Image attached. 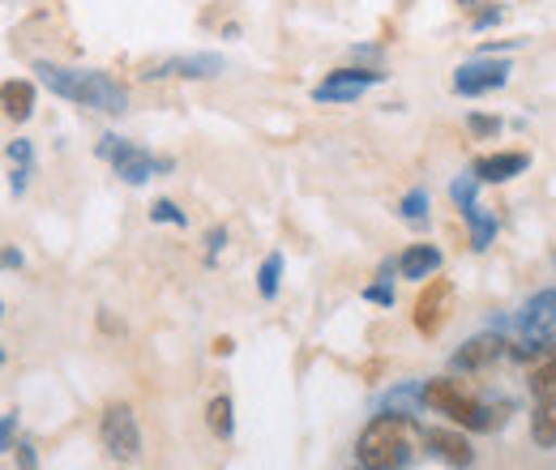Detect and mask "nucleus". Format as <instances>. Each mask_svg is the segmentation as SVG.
I'll use <instances>...</instances> for the list:
<instances>
[{
	"mask_svg": "<svg viewBox=\"0 0 556 470\" xmlns=\"http://www.w3.org/2000/svg\"><path fill=\"white\" fill-rule=\"evenodd\" d=\"M424 432L416 428L412 415L403 410H381L364 423L359 441H355V458L368 470H407L419 458Z\"/></svg>",
	"mask_w": 556,
	"mask_h": 470,
	"instance_id": "1",
	"label": "nucleus"
},
{
	"mask_svg": "<svg viewBox=\"0 0 556 470\" xmlns=\"http://www.w3.org/2000/svg\"><path fill=\"white\" fill-rule=\"evenodd\" d=\"M35 73H39V81H43L52 94L70 99L77 107H94V112H108V116H121V112L129 107V90H125L116 77L99 73V68H65V65L39 61Z\"/></svg>",
	"mask_w": 556,
	"mask_h": 470,
	"instance_id": "2",
	"label": "nucleus"
},
{
	"mask_svg": "<svg viewBox=\"0 0 556 470\" xmlns=\"http://www.w3.org/2000/svg\"><path fill=\"white\" fill-rule=\"evenodd\" d=\"M419 406L445 415L450 423L458 428H471V432H492L496 423H505V415L492 403H484L467 381H454V377H441V381H424L419 385Z\"/></svg>",
	"mask_w": 556,
	"mask_h": 470,
	"instance_id": "3",
	"label": "nucleus"
},
{
	"mask_svg": "<svg viewBox=\"0 0 556 470\" xmlns=\"http://www.w3.org/2000/svg\"><path fill=\"white\" fill-rule=\"evenodd\" d=\"M99 158H108L112 167H116V176L125 180V185H146L154 172H172V158H154L150 150H141L134 141H125V137L108 134L99 141Z\"/></svg>",
	"mask_w": 556,
	"mask_h": 470,
	"instance_id": "4",
	"label": "nucleus"
},
{
	"mask_svg": "<svg viewBox=\"0 0 556 470\" xmlns=\"http://www.w3.org/2000/svg\"><path fill=\"white\" fill-rule=\"evenodd\" d=\"M99 436H103V449H108L116 462H138L141 428H138L134 406H125V403L108 406V410H103V428H99Z\"/></svg>",
	"mask_w": 556,
	"mask_h": 470,
	"instance_id": "5",
	"label": "nucleus"
},
{
	"mask_svg": "<svg viewBox=\"0 0 556 470\" xmlns=\"http://www.w3.org/2000/svg\"><path fill=\"white\" fill-rule=\"evenodd\" d=\"M518 334L527 338V346L535 351H553L556 346V291H540L522 304V313L514 317Z\"/></svg>",
	"mask_w": 556,
	"mask_h": 470,
	"instance_id": "6",
	"label": "nucleus"
},
{
	"mask_svg": "<svg viewBox=\"0 0 556 470\" xmlns=\"http://www.w3.org/2000/svg\"><path fill=\"white\" fill-rule=\"evenodd\" d=\"M450 313H454V282L450 278H432L416 300V330L424 338L441 334L445 321H450Z\"/></svg>",
	"mask_w": 556,
	"mask_h": 470,
	"instance_id": "7",
	"label": "nucleus"
},
{
	"mask_svg": "<svg viewBox=\"0 0 556 470\" xmlns=\"http://www.w3.org/2000/svg\"><path fill=\"white\" fill-rule=\"evenodd\" d=\"M509 61H492V56H480V61H467V65L454 73V90L463 99H480V94H492L509 81Z\"/></svg>",
	"mask_w": 556,
	"mask_h": 470,
	"instance_id": "8",
	"label": "nucleus"
},
{
	"mask_svg": "<svg viewBox=\"0 0 556 470\" xmlns=\"http://www.w3.org/2000/svg\"><path fill=\"white\" fill-rule=\"evenodd\" d=\"M386 73H377V68H339V73H330L321 86H313V99L317 103H355L368 86H377Z\"/></svg>",
	"mask_w": 556,
	"mask_h": 470,
	"instance_id": "9",
	"label": "nucleus"
},
{
	"mask_svg": "<svg viewBox=\"0 0 556 470\" xmlns=\"http://www.w3.org/2000/svg\"><path fill=\"white\" fill-rule=\"evenodd\" d=\"M501 355H505V338L484 330V334H476L471 342H463V346L450 355V368H454V372H484V368H492Z\"/></svg>",
	"mask_w": 556,
	"mask_h": 470,
	"instance_id": "10",
	"label": "nucleus"
},
{
	"mask_svg": "<svg viewBox=\"0 0 556 470\" xmlns=\"http://www.w3.org/2000/svg\"><path fill=\"white\" fill-rule=\"evenodd\" d=\"M223 73V56L218 52H189V56H167L159 65L146 68V77H218Z\"/></svg>",
	"mask_w": 556,
	"mask_h": 470,
	"instance_id": "11",
	"label": "nucleus"
},
{
	"mask_svg": "<svg viewBox=\"0 0 556 470\" xmlns=\"http://www.w3.org/2000/svg\"><path fill=\"white\" fill-rule=\"evenodd\" d=\"M424 449H428L432 458H441L445 467H454V470H467L471 462H476V454H471V445H467V436H463V432L432 428V432H424Z\"/></svg>",
	"mask_w": 556,
	"mask_h": 470,
	"instance_id": "12",
	"label": "nucleus"
},
{
	"mask_svg": "<svg viewBox=\"0 0 556 470\" xmlns=\"http://www.w3.org/2000/svg\"><path fill=\"white\" fill-rule=\"evenodd\" d=\"M527 167H531V158L522 150H501V154H484V158L471 163V172L480 176V185H505V180L522 176Z\"/></svg>",
	"mask_w": 556,
	"mask_h": 470,
	"instance_id": "13",
	"label": "nucleus"
},
{
	"mask_svg": "<svg viewBox=\"0 0 556 470\" xmlns=\"http://www.w3.org/2000/svg\"><path fill=\"white\" fill-rule=\"evenodd\" d=\"M441 249L437 244H412V249H403V257H399V274L403 278H412V282H424V278H432L437 269H441Z\"/></svg>",
	"mask_w": 556,
	"mask_h": 470,
	"instance_id": "14",
	"label": "nucleus"
},
{
	"mask_svg": "<svg viewBox=\"0 0 556 470\" xmlns=\"http://www.w3.org/2000/svg\"><path fill=\"white\" fill-rule=\"evenodd\" d=\"M0 112H4L9 120H30V112H35V86L22 81V77L4 81V86H0Z\"/></svg>",
	"mask_w": 556,
	"mask_h": 470,
	"instance_id": "15",
	"label": "nucleus"
},
{
	"mask_svg": "<svg viewBox=\"0 0 556 470\" xmlns=\"http://www.w3.org/2000/svg\"><path fill=\"white\" fill-rule=\"evenodd\" d=\"M463 218H467V227H471V249H476V253H488V249H492V240H496V231H501V218H496V214H488L484 205L463 209Z\"/></svg>",
	"mask_w": 556,
	"mask_h": 470,
	"instance_id": "16",
	"label": "nucleus"
},
{
	"mask_svg": "<svg viewBox=\"0 0 556 470\" xmlns=\"http://www.w3.org/2000/svg\"><path fill=\"white\" fill-rule=\"evenodd\" d=\"M206 423H210V432H214L218 441H231V436H236V406H231V398H227V394L210 398Z\"/></svg>",
	"mask_w": 556,
	"mask_h": 470,
	"instance_id": "17",
	"label": "nucleus"
},
{
	"mask_svg": "<svg viewBox=\"0 0 556 470\" xmlns=\"http://www.w3.org/2000/svg\"><path fill=\"white\" fill-rule=\"evenodd\" d=\"M531 441L540 449H556V403H535L531 415Z\"/></svg>",
	"mask_w": 556,
	"mask_h": 470,
	"instance_id": "18",
	"label": "nucleus"
},
{
	"mask_svg": "<svg viewBox=\"0 0 556 470\" xmlns=\"http://www.w3.org/2000/svg\"><path fill=\"white\" fill-rule=\"evenodd\" d=\"M531 390H535L540 403H556V346H553V355L531 372Z\"/></svg>",
	"mask_w": 556,
	"mask_h": 470,
	"instance_id": "19",
	"label": "nucleus"
},
{
	"mask_svg": "<svg viewBox=\"0 0 556 470\" xmlns=\"http://www.w3.org/2000/svg\"><path fill=\"white\" fill-rule=\"evenodd\" d=\"M278 282H282V253H270L257 269V291L262 300H278Z\"/></svg>",
	"mask_w": 556,
	"mask_h": 470,
	"instance_id": "20",
	"label": "nucleus"
},
{
	"mask_svg": "<svg viewBox=\"0 0 556 470\" xmlns=\"http://www.w3.org/2000/svg\"><path fill=\"white\" fill-rule=\"evenodd\" d=\"M476 193H480V176H476V172H471V176H458V180L450 185V198H454L458 209H471V205H476Z\"/></svg>",
	"mask_w": 556,
	"mask_h": 470,
	"instance_id": "21",
	"label": "nucleus"
},
{
	"mask_svg": "<svg viewBox=\"0 0 556 470\" xmlns=\"http://www.w3.org/2000/svg\"><path fill=\"white\" fill-rule=\"evenodd\" d=\"M364 300L368 304H381V308H394V287H390V266L381 269V278L372 287H364Z\"/></svg>",
	"mask_w": 556,
	"mask_h": 470,
	"instance_id": "22",
	"label": "nucleus"
},
{
	"mask_svg": "<svg viewBox=\"0 0 556 470\" xmlns=\"http://www.w3.org/2000/svg\"><path fill=\"white\" fill-rule=\"evenodd\" d=\"M150 223H172V227H189L185 209H180L176 202H167V198H159V202L150 205Z\"/></svg>",
	"mask_w": 556,
	"mask_h": 470,
	"instance_id": "23",
	"label": "nucleus"
},
{
	"mask_svg": "<svg viewBox=\"0 0 556 470\" xmlns=\"http://www.w3.org/2000/svg\"><path fill=\"white\" fill-rule=\"evenodd\" d=\"M399 214H403V218H407V223H424V218H428V193H424V189H412V193H407V198H403V205H399Z\"/></svg>",
	"mask_w": 556,
	"mask_h": 470,
	"instance_id": "24",
	"label": "nucleus"
},
{
	"mask_svg": "<svg viewBox=\"0 0 556 470\" xmlns=\"http://www.w3.org/2000/svg\"><path fill=\"white\" fill-rule=\"evenodd\" d=\"M9 163L13 167H35V150H30V141H9Z\"/></svg>",
	"mask_w": 556,
	"mask_h": 470,
	"instance_id": "25",
	"label": "nucleus"
},
{
	"mask_svg": "<svg viewBox=\"0 0 556 470\" xmlns=\"http://www.w3.org/2000/svg\"><path fill=\"white\" fill-rule=\"evenodd\" d=\"M467 129L476 137H496L501 134V116H467Z\"/></svg>",
	"mask_w": 556,
	"mask_h": 470,
	"instance_id": "26",
	"label": "nucleus"
},
{
	"mask_svg": "<svg viewBox=\"0 0 556 470\" xmlns=\"http://www.w3.org/2000/svg\"><path fill=\"white\" fill-rule=\"evenodd\" d=\"M13 432H17V415H0V454L13 449Z\"/></svg>",
	"mask_w": 556,
	"mask_h": 470,
	"instance_id": "27",
	"label": "nucleus"
},
{
	"mask_svg": "<svg viewBox=\"0 0 556 470\" xmlns=\"http://www.w3.org/2000/svg\"><path fill=\"white\" fill-rule=\"evenodd\" d=\"M22 262H26V257H22L13 244H0V269H22Z\"/></svg>",
	"mask_w": 556,
	"mask_h": 470,
	"instance_id": "28",
	"label": "nucleus"
},
{
	"mask_svg": "<svg viewBox=\"0 0 556 470\" xmlns=\"http://www.w3.org/2000/svg\"><path fill=\"white\" fill-rule=\"evenodd\" d=\"M26 180H30V167H13V176H9L13 198H22V193H26Z\"/></svg>",
	"mask_w": 556,
	"mask_h": 470,
	"instance_id": "29",
	"label": "nucleus"
},
{
	"mask_svg": "<svg viewBox=\"0 0 556 470\" xmlns=\"http://www.w3.org/2000/svg\"><path fill=\"white\" fill-rule=\"evenodd\" d=\"M501 17H505V9H488V13H480V17H476V30H488V26H496Z\"/></svg>",
	"mask_w": 556,
	"mask_h": 470,
	"instance_id": "30",
	"label": "nucleus"
},
{
	"mask_svg": "<svg viewBox=\"0 0 556 470\" xmlns=\"http://www.w3.org/2000/svg\"><path fill=\"white\" fill-rule=\"evenodd\" d=\"M17 462L22 470H35V445H17Z\"/></svg>",
	"mask_w": 556,
	"mask_h": 470,
	"instance_id": "31",
	"label": "nucleus"
},
{
	"mask_svg": "<svg viewBox=\"0 0 556 470\" xmlns=\"http://www.w3.org/2000/svg\"><path fill=\"white\" fill-rule=\"evenodd\" d=\"M223 240H227V236H223V231H210V262H214V253H218V249H223Z\"/></svg>",
	"mask_w": 556,
	"mask_h": 470,
	"instance_id": "32",
	"label": "nucleus"
},
{
	"mask_svg": "<svg viewBox=\"0 0 556 470\" xmlns=\"http://www.w3.org/2000/svg\"><path fill=\"white\" fill-rule=\"evenodd\" d=\"M0 364H4V351H0Z\"/></svg>",
	"mask_w": 556,
	"mask_h": 470,
	"instance_id": "33",
	"label": "nucleus"
},
{
	"mask_svg": "<svg viewBox=\"0 0 556 470\" xmlns=\"http://www.w3.org/2000/svg\"><path fill=\"white\" fill-rule=\"evenodd\" d=\"M0 317H4V304H0Z\"/></svg>",
	"mask_w": 556,
	"mask_h": 470,
	"instance_id": "34",
	"label": "nucleus"
},
{
	"mask_svg": "<svg viewBox=\"0 0 556 470\" xmlns=\"http://www.w3.org/2000/svg\"><path fill=\"white\" fill-rule=\"evenodd\" d=\"M355 470H368V467H355Z\"/></svg>",
	"mask_w": 556,
	"mask_h": 470,
	"instance_id": "35",
	"label": "nucleus"
},
{
	"mask_svg": "<svg viewBox=\"0 0 556 470\" xmlns=\"http://www.w3.org/2000/svg\"><path fill=\"white\" fill-rule=\"evenodd\" d=\"M553 262H556V257H553Z\"/></svg>",
	"mask_w": 556,
	"mask_h": 470,
	"instance_id": "36",
	"label": "nucleus"
}]
</instances>
